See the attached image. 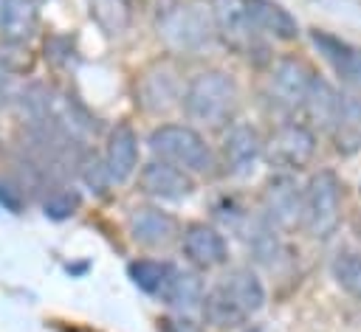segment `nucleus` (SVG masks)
Returning a JSON list of instances; mask_svg holds the SVG:
<instances>
[{"instance_id": "14", "label": "nucleus", "mask_w": 361, "mask_h": 332, "mask_svg": "<svg viewBox=\"0 0 361 332\" xmlns=\"http://www.w3.org/2000/svg\"><path fill=\"white\" fill-rule=\"evenodd\" d=\"M183 250L189 256L192 264L197 267H220L226 259H228V248H226V239L220 231H214L212 225H203V222H195L186 228L183 234Z\"/></svg>"}, {"instance_id": "20", "label": "nucleus", "mask_w": 361, "mask_h": 332, "mask_svg": "<svg viewBox=\"0 0 361 332\" xmlns=\"http://www.w3.org/2000/svg\"><path fill=\"white\" fill-rule=\"evenodd\" d=\"M169 307H175L178 312L189 315V312H197L206 298H203V281L197 279V273H189V270H175L164 295H161Z\"/></svg>"}, {"instance_id": "23", "label": "nucleus", "mask_w": 361, "mask_h": 332, "mask_svg": "<svg viewBox=\"0 0 361 332\" xmlns=\"http://www.w3.org/2000/svg\"><path fill=\"white\" fill-rule=\"evenodd\" d=\"M87 11L96 20V25L116 37L130 28V6L127 0H87Z\"/></svg>"}, {"instance_id": "7", "label": "nucleus", "mask_w": 361, "mask_h": 332, "mask_svg": "<svg viewBox=\"0 0 361 332\" xmlns=\"http://www.w3.org/2000/svg\"><path fill=\"white\" fill-rule=\"evenodd\" d=\"M262 208H265L268 225H274V228L288 231V228L305 222V194L296 189V183L290 177H274L265 186Z\"/></svg>"}, {"instance_id": "24", "label": "nucleus", "mask_w": 361, "mask_h": 332, "mask_svg": "<svg viewBox=\"0 0 361 332\" xmlns=\"http://www.w3.org/2000/svg\"><path fill=\"white\" fill-rule=\"evenodd\" d=\"M333 279L344 293H350L353 298H361V253H353V250L338 253L333 262Z\"/></svg>"}, {"instance_id": "10", "label": "nucleus", "mask_w": 361, "mask_h": 332, "mask_svg": "<svg viewBox=\"0 0 361 332\" xmlns=\"http://www.w3.org/2000/svg\"><path fill=\"white\" fill-rule=\"evenodd\" d=\"M141 189L149 197L158 200H183L195 191V180L189 177V172L166 163V160H152L141 169Z\"/></svg>"}, {"instance_id": "18", "label": "nucleus", "mask_w": 361, "mask_h": 332, "mask_svg": "<svg viewBox=\"0 0 361 332\" xmlns=\"http://www.w3.org/2000/svg\"><path fill=\"white\" fill-rule=\"evenodd\" d=\"M313 45L319 48V53L330 62V68L347 79V82H361V51H355L353 45L341 42L338 37L327 34V31H313L310 34Z\"/></svg>"}, {"instance_id": "21", "label": "nucleus", "mask_w": 361, "mask_h": 332, "mask_svg": "<svg viewBox=\"0 0 361 332\" xmlns=\"http://www.w3.org/2000/svg\"><path fill=\"white\" fill-rule=\"evenodd\" d=\"M338 101H341V96H336V90L324 79L316 76L302 107L310 115V121H316L319 127H330L333 129V121H336V113H338Z\"/></svg>"}, {"instance_id": "16", "label": "nucleus", "mask_w": 361, "mask_h": 332, "mask_svg": "<svg viewBox=\"0 0 361 332\" xmlns=\"http://www.w3.org/2000/svg\"><path fill=\"white\" fill-rule=\"evenodd\" d=\"M259 155H262V143H259L257 129L248 127V124L231 127V132L226 138V166H228V172L237 174V177L248 174Z\"/></svg>"}, {"instance_id": "1", "label": "nucleus", "mask_w": 361, "mask_h": 332, "mask_svg": "<svg viewBox=\"0 0 361 332\" xmlns=\"http://www.w3.org/2000/svg\"><path fill=\"white\" fill-rule=\"evenodd\" d=\"M265 304V287L248 267H234L223 276V281L214 287V293L206 298L203 309L206 318H212L220 326H231L245 315L259 312Z\"/></svg>"}, {"instance_id": "6", "label": "nucleus", "mask_w": 361, "mask_h": 332, "mask_svg": "<svg viewBox=\"0 0 361 332\" xmlns=\"http://www.w3.org/2000/svg\"><path fill=\"white\" fill-rule=\"evenodd\" d=\"M316 152V138L307 127L302 124H285L279 127L268 146H265V155L274 166H282V169H305L310 163Z\"/></svg>"}, {"instance_id": "9", "label": "nucleus", "mask_w": 361, "mask_h": 332, "mask_svg": "<svg viewBox=\"0 0 361 332\" xmlns=\"http://www.w3.org/2000/svg\"><path fill=\"white\" fill-rule=\"evenodd\" d=\"M135 96H138V101H141V107L147 113H166V110H172L178 104V98H180V84H178L175 70L169 65L149 68L141 76V82L135 87Z\"/></svg>"}, {"instance_id": "15", "label": "nucleus", "mask_w": 361, "mask_h": 332, "mask_svg": "<svg viewBox=\"0 0 361 332\" xmlns=\"http://www.w3.org/2000/svg\"><path fill=\"white\" fill-rule=\"evenodd\" d=\"M248 17L257 34H268L282 42H290L299 37V25L290 17V11L274 0H248Z\"/></svg>"}, {"instance_id": "11", "label": "nucleus", "mask_w": 361, "mask_h": 332, "mask_svg": "<svg viewBox=\"0 0 361 332\" xmlns=\"http://www.w3.org/2000/svg\"><path fill=\"white\" fill-rule=\"evenodd\" d=\"M212 17L217 34L231 48H248L251 37L257 34L248 17V0H212Z\"/></svg>"}, {"instance_id": "8", "label": "nucleus", "mask_w": 361, "mask_h": 332, "mask_svg": "<svg viewBox=\"0 0 361 332\" xmlns=\"http://www.w3.org/2000/svg\"><path fill=\"white\" fill-rule=\"evenodd\" d=\"M313 79L316 76L310 73V68L302 59H279L271 70V96L285 110L302 107Z\"/></svg>"}, {"instance_id": "22", "label": "nucleus", "mask_w": 361, "mask_h": 332, "mask_svg": "<svg viewBox=\"0 0 361 332\" xmlns=\"http://www.w3.org/2000/svg\"><path fill=\"white\" fill-rule=\"evenodd\" d=\"M172 273H175L172 264L155 262V259H138L130 264V279L135 281V287H141L149 295H164Z\"/></svg>"}, {"instance_id": "5", "label": "nucleus", "mask_w": 361, "mask_h": 332, "mask_svg": "<svg viewBox=\"0 0 361 332\" xmlns=\"http://www.w3.org/2000/svg\"><path fill=\"white\" fill-rule=\"evenodd\" d=\"M341 217V186L327 169L316 172L305 189V228L313 239H330Z\"/></svg>"}, {"instance_id": "4", "label": "nucleus", "mask_w": 361, "mask_h": 332, "mask_svg": "<svg viewBox=\"0 0 361 332\" xmlns=\"http://www.w3.org/2000/svg\"><path fill=\"white\" fill-rule=\"evenodd\" d=\"M214 31L212 8L197 3H175L158 17V37L172 51H197L212 39Z\"/></svg>"}, {"instance_id": "26", "label": "nucleus", "mask_w": 361, "mask_h": 332, "mask_svg": "<svg viewBox=\"0 0 361 332\" xmlns=\"http://www.w3.org/2000/svg\"><path fill=\"white\" fill-rule=\"evenodd\" d=\"M34 3H42V0H34Z\"/></svg>"}, {"instance_id": "13", "label": "nucleus", "mask_w": 361, "mask_h": 332, "mask_svg": "<svg viewBox=\"0 0 361 332\" xmlns=\"http://www.w3.org/2000/svg\"><path fill=\"white\" fill-rule=\"evenodd\" d=\"M130 236L144 248H164L178 236V222L161 208L141 205L130 214Z\"/></svg>"}, {"instance_id": "12", "label": "nucleus", "mask_w": 361, "mask_h": 332, "mask_svg": "<svg viewBox=\"0 0 361 332\" xmlns=\"http://www.w3.org/2000/svg\"><path fill=\"white\" fill-rule=\"evenodd\" d=\"M138 166V138L133 127L118 124L110 138H107V152H104V174L110 183H124Z\"/></svg>"}, {"instance_id": "3", "label": "nucleus", "mask_w": 361, "mask_h": 332, "mask_svg": "<svg viewBox=\"0 0 361 332\" xmlns=\"http://www.w3.org/2000/svg\"><path fill=\"white\" fill-rule=\"evenodd\" d=\"M149 149L158 160H166L189 174L192 172L203 174V172H212V166H214L212 149L203 141V135L183 124H164V127L152 129Z\"/></svg>"}, {"instance_id": "2", "label": "nucleus", "mask_w": 361, "mask_h": 332, "mask_svg": "<svg viewBox=\"0 0 361 332\" xmlns=\"http://www.w3.org/2000/svg\"><path fill=\"white\" fill-rule=\"evenodd\" d=\"M234 107H237V84L223 70H203L183 90L186 115L203 127L226 124Z\"/></svg>"}, {"instance_id": "25", "label": "nucleus", "mask_w": 361, "mask_h": 332, "mask_svg": "<svg viewBox=\"0 0 361 332\" xmlns=\"http://www.w3.org/2000/svg\"><path fill=\"white\" fill-rule=\"evenodd\" d=\"M76 205H79V194H76V191H56L54 197L45 200V214H51V217L59 219V217L73 214Z\"/></svg>"}, {"instance_id": "17", "label": "nucleus", "mask_w": 361, "mask_h": 332, "mask_svg": "<svg viewBox=\"0 0 361 332\" xmlns=\"http://www.w3.org/2000/svg\"><path fill=\"white\" fill-rule=\"evenodd\" d=\"M37 23L34 0H0V37L6 42H28L37 34Z\"/></svg>"}, {"instance_id": "19", "label": "nucleus", "mask_w": 361, "mask_h": 332, "mask_svg": "<svg viewBox=\"0 0 361 332\" xmlns=\"http://www.w3.org/2000/svg\"><path fill=\"white\" fill-rule=\"evenodd\" d=\"M333 135H336L338 152H344V155H350L361 146V96H355V93L341 96L338 113L333 121Z\"/></svg>"}]
</instances>
